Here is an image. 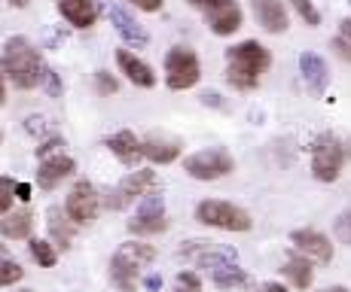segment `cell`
I'll use <instances>...</instances> for the list:
<instances>
[{
  "label": "cell",
  "instance_id": "4fadbf2b",
  "mask_svg": "<svg viewBox=\"0 0 351 292\" xmlns=\"http://www.w3.org/2000/svg\"><path fill=\"white\" fill-rule=\"evenodd\" d=\"M251 10H254L256 25H260L263 31H269V34H285V31L290 28L285 0H251Z\"/></svg>",
  "mask_w": 351,
  "mask_h": 292
},
{
  "label": "cell",
  "instance_id": "44dd1931",
  "mask_svg": "<svg viewBox=\"0 0 351 292\" xmlns=\"http://www.w3.org/2000/svg\"><path fill=\"white\" fill-rule=\"evenodd\" d=\"M49 220H46V226H49V235H52V243L56 247H62V250H67L71 247V241H73V222H71V216L64 213L62 207H49Z\"/></svg>",
  "mask_w": 351,
  "mask_h": 292
},
{
  "label": "cell",
  "instance_id": "d4e9b609",
  "mask_svg": "<svg viewBox=\"0 0 351 292\" xmlns=\"http://www.w3.org/2000/svg\"><path fill=\"white\" fill-rule=\"evenodd\" d=\"M211 277H214V287H220V289H241V287H247V280H251V277L239 268V262L223 265V268H214Z\"/></svg>",
  "mask_w": 351,
  "mask_h": 292
},
{
  "label": "cell",
  "instance_id": "4dcf8cb0",
  "mask_svg": "<svg viewBox=\"0 0 351 292\" xmlns=\"http://www.w3.org/2000/svg\"><path fill=\"white\" fill-rule=\"evenodd\" d=\"M40 83H43V88H46V94H49V98H62V94H64L62 77H58V70H52V67H46V70H43V79H40Z\"/></svg>",
  "mask_w": 351,
  "mask_h": 292
},
{
  "label": "cell",
  "instance_id": "7bdbcfd3",
  "mask_svg": "<svg viewBox=\"0 0 351 292\" xmlns=\"http://www.w3.org/2000/svg\"><path fill=\"white\" fill-rule=\"evenodd\" d=\"M3 3L16 6V10H25V6H28V3H31V0H3Z\"/></svg>",
  "mask_w": 351,
  "mask_h": 292
},
{
  "label": "cell",
  "instance_id": "c3c4849f",
  "mask_svg": "<svg viewBox=\"0 0 351 292\" xmlns=\"http://www.w3.org/2000/svg\"><path fill=\"white\" fill-rule=\"evenodd\" d=\"M19 292H34V289H19Z\"/></svg>",
  "mask_w": 351,
  "mask_h": 292
},
{
  "label": "cell",
  "instance_id": "d590c367",
  "mask_svg": "<svg viewBox=\"0 0 351 292\" xmlns=\"http://www.w3.org/2000/svg\"><path fill=\"white\" fill-rule=\"evenodd\" d=\"M330 49H333V52H336V55H339L342 61H351V43H348V40L336 37L333 43H330Z\"/></svg>",
  "mask_w": 351,
  "mask_h": 292
},
{
  "label": "cell",
  "instance_id": "277c9868",
  "mask_svg": "<svg viewBox=\"0 0 351 292\" xmlns=\"http://www.w3.org/2000/svg\"><path fill=\"white\" fill-rule=\"evenodd\" d=\"M195 220L205 222L211 228H223V232H251V216L247 210L229 204V201H220V198H208L195 207Z\"/></svg>",
  "mask_w": 351,
  "mask_h": 292
},
{
  "label": "cell",
  "instance_id": "9c48e42d",
  "mask_svg": "<svg viewBox=\"0 0 351 292\" xmlns=\"http://www.w3.org/2000/svg\"><path fill=\"white\" fill-rule=\"evenodd\" d=\"M180 256L190 259L195 268H223V265H235L239 262V253L232 247H223V243H211V241H186L180 247Z\"/></svg>",
  "mask_w": 351,
  "mask_h": 292
},
{
  "label": "cell",
  "instance_id": "ac0fdd59",
  "mask_svg": "<svg viewBox=\"0 0 351 292\" xmlns=\"http://www.w3.org/2000/svg\"><path fill=\"white\" fill-rule=\"evenodd\" d=\"M77 171V161L71 159V155H52V159H43L37 168V183L40 189H46V192H52V189L58 186V183L64 180V176H71Z\"/></svg>",
  "mask_w": 351,
  "mask_h": 292
},
{
  "label": "cell",
  "instance_id": "52a82bcc",
  "mask_svg": "<svg viewBox=\"0 0 351 292\" xmlns=\"http://www.w3.org/2000/svg\"><path fill=\"white\" fill-rule=\"evenodd\" d=\"M184 171L190 174L193 180H220V176L235 171V161L226 149L211 146V149H202V152L190 155V159L184 161Z\"/></svg>",
  "mask_w": 351,
  "mask_h": 292
},
{
  "label": "cell",
  "instance_id": "9a60e30c",
  "mask_svg": "<svg viewBox=\"0 0 351 292\" xmlns=\"http://www.w3.org/2000/svg\"><path fill=\"white\" fill-rule=\"evenodd\" d=\"M110 22H113V28H117L119 37H123V43L132 46V49H144V46L150 43V34L144 31V25H141L134 16H128L123 6H110Z\"/></svg>",
  "mask_w": 351,
  "mask_h": 292
},
{
  "label": "cell",
  "instance_id": "f1b7e54d",
  "mask_svg": "<svg viewBox=\"0 0 351 292\" xmlns=\"http://www.w3.org/2000/svg\"><path fill=\"white\" fill-rule=\"evenodd\" d=\"M25 131L31 134V137H49V131H52V125H49V119L46 116H40V113H34V116L25 119Z\"/></svg>",
  "mask_w": 351,
  "mask_h": 292
},
{
  "label": "cell",
  "instance_id": "60d3db41",
  "mask_svg": "<svg viewBox=\"0 0 351 292\" xmlns=\"http://www.w3.org/2000/svg\"><path fill=\"white\" fill-rule=\"evenodd\" d=\"M339 37H342V40H348V43H351V16H348V18H342V22H339Z\"/></svg>",
  "mask_w": 351,
  "mask_h": 292
},
{
  "label": "cell",
  "instance_id": "5bb4252c",
  "mask_svg": "<svg viewBox=\"0 0 351 292\" xmlns=\"http://www.w3.org/2000/svg\"><path fill=\"white\" fill-rule=\"evenodd\" d=\"M290 241H293V247L300 250L306 259H315V262L333 259V243H330V237L315 232V228H300V232L290 235Z\"/></svg>",
  "mask_w": 351,
  "mask_h": 292
},
{
  "label": "cell",
  "instance_id": "2e32d148",
  "mask_svg": "<svg viewBox=\"0 0 351 292\" xmlns=\"http://www.w3.org/2000/svg\"><path fill=\"white\" fill-rule=\"evenodd\" d=\"M117 64H119V70L125 73L128 83H134L138 88L156 85V73H153V67L147 64V61H141L132 49H117Z\"/></svg>",
  "mask_w": 351,
  "mask_h": 292
},
{
  "label": "cell",
  "instance_id": "1f68e13d",
  "mask_svg": "<svg viewBox=\"0 0 351 292\" xmlns=\"http://www.w3.org/2000/svg\"><path fill=\"white\" fill-rule=\"evenodd\" d=\"M95 88L104 94V98H110V94L119 92V79L113 77V73H107V70H98L95 73Z\"/></svg>",
  "mask_w": 351,
  "mask_h": 292
},
{
  "label": "cell",
  "instance_id": "484cf974",
  "mask_svg": "<svg viewBox=\"0 0 351 292\" xmlns=\"http://www.w3.org/2000/svg\"><path fill=\"white\" fill-rule=\"evenodd\" d=\"M31 256L37 259L40 268H52V265L58 262L56 247H52L49 241H43V237H34V241H31Z\"/></svg>",
  "mask_w": 351,
  "mask_h": 292
},
{
  "label": "cell",
  "instance_id": "74e56055",
  "mask_svg": "<svg viewBox=\"0 0 351 292\" xmlns=\"http://www.w3.org/2000/svg\"><path fill=\"white\" fill-rule=\"evenodd\" d=\"M144 287H147V292H159L162 289V277L159 274H147L144 277Z\"/></svg>",
  "mask_w": 351,
  "mask_h": 292
},
{
  "label": "cell",
  "instance_id": "f546056e",
  "mask_svg": "<svg viewBox=\"0 0 351 292\" xmlns=\"http://www.w3.org/2000/svg\"><path fill=\"white\" fill-rule=\"evenodd\" d=\"M174 292H202V280L195 271H180L174 277Z\"/></svg>",
  "mask_w": 351,
  "mask_h": 292
},
{
  "label": "cell",
  "instance_id": "ab89813d",
  "mask_svg": "<svg viewBox=\"0 0 351 292\" xmlns=\"http://www.w3.org/2000/svg\"><path fill=\"white\" fill-rule=\"evenodd\" d=\"M16 198L19 201H31V186L28 183H16Z\"/></svg>",
  "mask_w": 351,
  "mask_h": 292
},
{
  "label": "cell",
  "instance_id": "d6986e66",
  "mask_svg": "<svg viewBox=\"0 0 351 292\" xmlns=\"http://www.w3.org/2000/svg\"><path fill=\"white\" fill-rule=\"evenodd\" d=\"M58 12L64 16L67 25L73 28H92L98 22V6L95 0H56Z\"/></svg>",
  "mask_w": 351,
  "mask_h": 292
},
{
  "label": "cell",
  "instance_id": "7a4b0ae2",
  "mask_svg": "<svg viewBox=\"0 0 351 292\" xmlns=\"http://www.w3.org/2000/svg\"><path fill=\"white\" fill-rule=\"evenodd\" d=\"M43 58L25 37H10L3 43V55H0V73L10 79L16 88H34L43 79Z\"/></svg>",
  "mask_w": 351,
  "mask_h": 292
},
{
  "label": "cell",
  "instance_id": "30bf717a",
  "mask_svg": "<svg viewBox=\"0 0 351 292\" xmlns=\"http://www.w3.org/2000/svg\"><path fill=\"white\" fill-rule=\"evenodd\" d=\"M205 18H208V28H211L217 37H229V34H235L241 28V6L235 3V0H211V3L205 6Z\"/></svg>",
  "mask_w": 351,
  "mask_h": 292
},
{
  "label": "cell",
  "instance_id": "d6a6232c",
  "mask_svg": "<svg viewBox=\"0 0 351 292\" xmlns=\"http://www.w3.org/2000/svg\"><path fill=\"white\" fill-rule=\"evenodd\" d=\"M12 198H16V180L10 176H0V216L12 207Z\"/></svg>",
  "mask_w": 351,
  "mask_h": 292
},
{
  "label": "cell",
  "instance_id": "4316f807",
  "mask_svg": "<svg viewBox=\"0 0 351 292\" xmlns=\"http://www.w3.org/2000/svg\"><path fill=\"white\" fill-rule=\"evenodd\" d=\"M22 277H25L22 265L6 259V256H0V287H12V283H19Z\"/></svg>",
  "mask_w": 351,
  "mask_h": 292
},
{
  "label": "cell",
  "instance_id": "f35d334b",
  "mask_svg": "<svg viewBox=\"0 0 351 292\" xmlns=\"http://www.w3.org/2000/svg\"><path fill=\"white\" fill-rule=\"evenodd\" d=\"M202 104H208V107H220L223 101H220V94H217V92H202Z\"/></svg>",
  "mask_w": 351,
  "mask_h": 292
},
{
  "label": "cell",
  "instance_id": "cb8c5ba5",
  "mask_svg": "<svg viewBox=\"0 0 351 292\" xmlns=\"http://www.w3.org/2000/svg\"><path fill=\"white\" fill-rule=\"evenodd\" d=\"M144 155H147L150 161H156V165H171V161L180 155V146L171 144V140L150 137V140L144 144Z\"/></svg>",
  "mask_w": 351,
  "mask_h": 292
},
{
  "label": "cell",
  "instance_id": "3957f363",
  "mask_svg": "<svg viewBox=\"0 0 351 292\" xmlns=\"http://www.w3.org/2000/svg\"><path fill=\"white\" fill-rule=\"evenodd\" d=\"M156 259V247L153 243H141V241H128L113 253L110 259V280L119 292H134L138 287V274L144 265H150Z\"/></svg>",
  "mask_w": 351,
  "mask_h": 292
},
{
  "label": "cell",
  "instance_id": "8d00e7d4",
  "mask_svg": "<svg viewBox=\"0 0 351 292\" xmlns=\"http://www.w3.org/2000/svg\"><path fill=\"white\" fill-rule=\"evenodd\" d=\"M132 6H138V10L144 12H159L162 10V0H128Z\"/></svg>",
  "mask_w": 351,
  "mask_h": 292
},
{
  "label": "cell",
  "instance_id": "836d02e7",
  "mask_svg": "<svg viewBox=\"0 0 351 292\" xmlns=\"http://www.w3.org/2000/svg\"><path fill=\"white\" fill-rule=\"evenodd\" d=\"M64 146H67V144H64V137H58V134H56V137H46L43 144L37 146L40 161H43V159H52V155H62V149H64Z\"/></svg>",
  "mask_w": 351,
  "mask_h": 292
},
{
  "label": "cell",
  "instance_id": "83f0119b",
  "mask_svg": "<svg viewBox=\"0 0 351 292\" xmlns=\"http://www.w3.org/2000/svg\"><path fill=\"white\" fill-rule=\"evenodd\" d=\"M290 6L300 12V18L308 25V28H318L321 25V12H318V6H315L312 0H290Z\"/></svg>",
  "mask_w": 351,
  "mask_h": 292
},
{
  "label": "cell",
  "instance_id": "8fae6325",
  "mask_svg": "<svg viewBox=\"0 0 351 292\" xmlns=\"http://www.w3.org/2000/svg\"><path fill=\"white\" fill-rule=\"evenodd\" d=\"M134 235H159L168 228V220H165V204H162V195H144L141 201V210L132 222H128Z\"/></svg>",
  "mask_w": 351,
  "mask_h": 292
},
{
  "label": "cell",
  "instance_id": "6da1fadb",
  "mask_svg": "<svg viewBox=\"0 0 351 292\" xmlns=\"http://www.w3.org/2000/svg\"><path fill=\"white\" fill-rule=\"evenodd\" d=\"M269 64H272V55L256 40H245V43L226 49V79L239 92H251L260 85V77L269 70Z\"/></svg>",
  "mask_w": 351,
  "mask_h": 292
},
{
  "label": "cell",
  "instance_id": "8992f818",
  "mask_svg": "<svg viewBox=\"0 0 351 292\" xmlns=\"http://www.w3.org/2000/svg\"><path fill=\"white\" fill-rule=\"evenodd\" d=\"M346 165V146L333 134H321L312 146V174L321 183H333Z\"/></svg>",
  "mask_w": 351,
  "mask_h": 292
},
{
  "label": "cell",
  "instance_id": "681fc988",
  "mask_svg": "<svg viewBox=\"0 0 351 292\" xmlns=\"http://www.w3.org/2000/svg\"><path fill=\"white\" fill-rule=\"evenodd\" d=\"M348 3H351V0H348Z\"/></svg>",
  "mask_w": 351,
  "mask_h": 292
},
{
  "label": "cell",
  "instance_id": "e575fe53",
  "mask_svg": "<svg viewBox=\"0 0 351 292\" xmlns=\"http://www.w3.org/2000/svg\"><path fill=\"white\" fill-rule=\"evenodd\" d=\"M333 235L339 243H351V210L339 213V220L333 222Z\"/></svg>",
  "mask_w": 351,
  "mask_h": 292
},
{
  "label": "cell",
  "instance_id": "bcb514c9",
  "mask_svg": "<svg viewBox=\"0 0 351 292\" xmlns=\"http://www.w3.org/2000/svg\"><path fill=\"white\" fill-rule=\"evenodd\" d=\"M324 292H348L346 287H330V289H324Z\"/></svg>",
  "mask_w": 351,
  "mask_h": 292
},
{
  "label": "cell",
  "instance_id": "f6af8a7d",
  "mask_svg": "<svg viewBox=\"0 0 351 292\" xmlns=\"http://www.w3.org/2000/svg\"><path fill=\"white\" fill-rule=\"evenodd\" d=\"M6 104V85H3V73H0V107Z\"/></svg>",
  "mask_w": 351,
  "mask_h": 292
},
{
  "label": "cell",
  "instance_id": "7402d4cb",
  "mask_svg": "<svg viewBox=\"0 0 351 292\" xmlns=\"http://www.w3.org/2000/svg\"><path fill=\"white\" fill-rule=\"evenodd\" d=\"M281 271L290 277V283H293L296 289H308V287H312V280H315L312 259H306V256H290Z\"/></svg>",
  "mask_w": 351,
  "mask_h": 292
},
{
  "label": "cell",
  "instance_id": "ee69618b",
  "mask_svg": "<svg viewBox=\"0 0 351 292\" xmlns=\"http://www.w3.org/2000/svg\"><path fill=\"white\" fill-rule=\"evenodd\" d=\"M186 3H190V6H195V10H205V6L211 3V0H186Z\"/></svg>",
  "mask_w": 351,
  "mask_h": 292
},
{
  "label": "cell",
  "instance_id": "e0dca14e",
  "mask_svg": "<svg viewBox=\"0 0 351 292\" xmlns=\"http://www.w3.org/2000/svg\"><path fill=\"white\" fill-rule=\"evenodd\" d=\"M300 73H302V79H306V85H308V92H312V94H324V92H327L330 67H327V61H324L318 52H302V55H300Z\"/></svg>",
  "mask_w": 351,
  "mask_h": 292
},
{
  "label": "cell",
  "instance_id": "ba28073f",
  "mask_svg": "<svg viewBox=\"0 0 351 292\" xmlns=\"http://www.w3.org/2000/svg\"><path fill=\"white\" fill-rule=\"evenodd\" d=\"M101 210V198L95 192L89 180H80L77 186L67 192V201H64V213L71 216L73 226H92Z\"/></svg>",
  "mask_w": 351,
  "mask_h": 292
},
{
  "label": "cell",
  "instance_id": "7c38bea8",
  "mask_svg": "<svg viewBox=\"0 0 351 292\" xmlns=\"http://www.w3.org/2000/svg\"><path fill=\"white\" fill-rule=\"evenodd\" d=\"M153 186H156V171H132V174H128L125 180L110 192L113 198L107 201V204H110L113 210H119V207L132 204L134 198H144V195H150Z\"/></svg>",
  "mask_w": 351,
  "mask_h": 292
},
{
  "label": "cell",
  "instance_id": "5b68a950",
  "mask_svg": "<svg viewBox=\"0 0 351 292\" xmlns=\"http://www.w3.org/2000/svg\"><path fill=\"white\" fill-rule=\"evenodd\" d=\"M202 79V64L199 55L186 46H174L165 55V85L171 92H186Z\"/></svg>",
  "mask_w": 351,
  "mask_h": 292
},
{
  "label": "cell",
  "instance_id": "7dc6e473",
  "mask_svg": "<svg viewBox=\"0 0 351 292\" xmlns=\"http://www.w3.org/2000/svg\"><path fill=\"white\" fill-rule=\"evenodd\" d=\"M0 144H3V131H0Z\"/></svg>",
  "mask_w": 351,
  "mask_h": 292
},
{
  "label": "cell",
  "instance_id": "603a6c76",
  "mask_svg": "<svg viewBox=\"0 0 351 292\" xmlns=\"http://www.w3.org/2000/svg\"><path fill=\"white\" fill-rule=\"evenodd\" d=\"M34 228V220L28 210H19V213H10L3 222H0V235L3 237H12V241H22V237H28Z\"/></svg>",
  "mask_w": 351,
  "mask_h": 292
},
{
  "label": "cell",
  "instance_id": "ffe728a7",
  "mask_svg": "<svg viewBox=\"0 0 351 292\" xmlns=\"http://www.w3.org/2000/svg\"><path fill=\"white\" fill-rule=\"evenodd\" d=\"M107 149H110V152L117 155L123 165H134V161L144 155V144H141V140L134 137L132 131H125V128L107 137Z\"/></svg>",
  "mask_w": 351,
  "mask_h": 292
},
{
  "label": "cell",
  "instance_id": "b9f144b4",
  "mask_svg": "<svg viewBox=\"0 0 351 292\" xmlns=\"http://www.w3.org/2000/svg\"><path fill=\"white\" fill-rule=\"evenodd\" d=\"M260 292H287V289L281 287V283H266V287H263Z\"/></svg>",
  "mask_w": 351,
  "mask_h": 292
}]
</instances>
